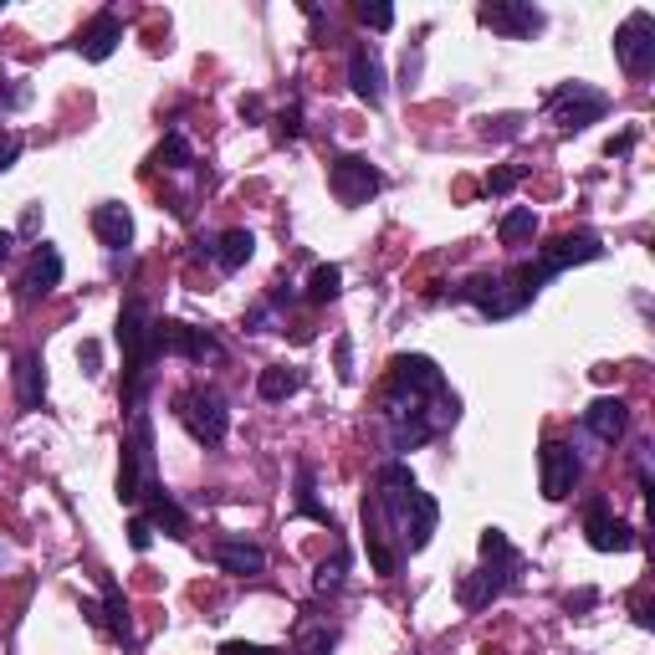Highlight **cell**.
Segmentation results:
<instances>
[{
  "mask_svg": "<svg viewBox=\"0 0 655 655\" xmlns=\"http://www.w3.org/2000/svg\"><path fill=\"white\" fill-rule=\"evenodd\" d=\"M241 118H252V123H262V118H267V102L256 98V93H252V98H241Z\"/></svg>",
  "mask_w": 655,
  "mask_h": 655,
  "instance_id": "obj_43",
  "label": "cell"
},
{
  "mask_svg": "<svg viewBox=\"0 0 655 655\" xmlns=\"http://www.w3.org/2000/svg\"><path fill=\"white\" fill-rule=\"evenodd\" d=\"M605 256V241L594 231H573V235H558L554 246H543L538 262L548 277H558V271H569V267H584V262H599Z\"/></svg>",
  "mask_w": 655,
  "mask_h": 655,
  "instance_id": "obj_15",
  "label": "cell"
},
{
  "mask_svg": "<svg viewBox=\"0 0 655 655\" xmlns=\"http://www.w3.org/2000/svg\"><path fill=\"white\" fill-rule=\"evenodd\" d=\"M154 165H159V169H174V174H180V169H190V165H195V149H190V138L180 134V129H174V134H165V138H159V149H154Z\"/></svg>",
  "mask_w": 655,
  "mask_h": 655,
  "instance_id": "obj_27",
  "label": "cell"
},
{
  "mask_svg": "<svg viewBox=\"0 0 655 655\" xmlns=\"http://www.w3.org/2000/svg\"><path fill=\"white\" fill-rule=\"evenodd\" d=\"M538 471H543V497H548V502H563V497L579 487V476H584V466H579V456H573L569 440H543Z\"/></svg>",
  "mask_w": 655,
  "mask_h": 655,
  "instance_id": "obj_13",
  "label": "cell"
},
{
  "mask_svg": "<svg viewBox=\"0 0 655 655\" xmlns=\"http://www.w3.org/2000/svg\"><path fill=\"white\" fill-rule=\"evenodd\" d=\"M93 231H98V241L108 246V252H123L129 241H134V216H129V205H98L93 210Z\"/></svg>",
  "mask_w": 655,
  "mask_h": 655,
  "instance_id": "obj_23",
  "label": "cell"
},
{
  "mask_svg": "<svg viewBox=\"0 0 655 655\" xmlns=\"http://www.w3.org/2000/svg\"><path fill=\"white\" fill-rule=\"evenodd\" d=\"M615 62H620L630 77H651V68H655V16L651 11L624 16V26L615 32Z\"/></svg>",
  "mask_w": 655,
  "mask_h": 655,
  "instance_id": "obj_10",
  "label": "cell"
},
{
  "mask_svg": "<svg viewBox=\"0 0 655 655\" xmlns=\"http://www.w3.org/2000/svg\"><path fill=\"white\" fill-rule=\"evenodd\" d=\"M118 41H123V21H118V11H98V16L87 21V32L77 36V51H83L87 62H108L118 51Z\"/></svg>",
  "mask_w": 655,
  "mask_h": 655,
  "instance_id": "obj_19",
  "label": "cell"
},
{
  "mask_svg": "<svg viewBox=\"0 0 655 655\" xmlns=\"http://www.w3.org/2000/svg\"><path fill=\"white\" fill-rule=\"evenodd\" d=\"M277 123H282V129H277V138H298V134H303V113H298V108H292V113H282Z\"/></svg>",
  "mask_w": 655,
  "mask_h": 655,
  "instance_id": "obj_41",
  "label": "cell"
},
{
  "mask_svg": "<svg viewBox=\"0 0 655 655\" xmlns=\"http://www.w3.org/2000/svg\"><path fill=\"white\" fill-rule=\"evenodd\" d=\"M77 359L87 364V374H98V343H83V353H77Z\"/></svg>",
  "mask_w": 655,
  "mask_h": 655,
  "instance_id": "obj_46",
  "label": "cell"
},
{
  "mask_svg": "<svg viewBox=\"0 0 655 655\" xmlns=\"http://www.w3.org/2000/svg\"><path fill=\"white\" fill-rule=\"evenodd\" d=\"M456 303H471L482 318H512L518 313V303H512V292H507L502 271H482V277H466V282L451 287Z\"/></svg>",
  "mask_w": 655,
  "mask_h": 655,
  "instance_id": "obj_14",
  "label": "cell"
},
{
  "mask_svg": "<svg viewBox=\"0 0 655 655\" xmlns=\"http://www.w3.org/2000/svg\"><path fill=\"white\" fill-rule=\"evenodd\" d=\"M584 430L594 440H605V446H615V440L630 430V404L620 400V395H599V400L584 410Z\"/></svg>",
  "mask_w": 655,
  "mask_h": 655,
  "instance_id": "obj_17",
  "label": "cell"
},
{
  "mask_svg": "<svg viewBox=\"0 0 655 655\" xmlns=\"http://www.w3.org/2000/svg\"><path fill=\"white\" fill-rule=\"evenodd\" d=\"M630 144H635V134H620L615 144H609V154H630Z\"/></svg>",
  "mask_w": 655,
  "mask_h": 655,
  "instance_id": "obj_49",
  "label": "cell"
},
{
  "mask_svg": "<svg viewBox=\"0 0 655 655\" xmlns=\"http://www.w3.org/2000/svg\"><path fill=\"white\" fill-rule=\"evenodd\" d=\"M343 579H349V548H333V558H323L318 573H313V589L318 594H338Z\"/></svg>",
  "mask_w": 655,
  "mask_h": 655,
  "instance_id": "obj_29",
  "label": "cell"
},
{
  "mask_svg": "<svg viewBox=\"0 0 655 655\" xmlns=\"http://www.w3.org/2000/svg\"><path fill=\"white\" fill-rule=\"evenodd\" d=\"M359 21H364L369 32H389V26H395V5H369V0H364V5H359Z\"/></svg>",
  "mask_w": 655,
  "mask_h": 655,
  "instance_id": "obj_34",
  "label": "cell"
},
{
  "mask_svg": "<svg viewBox=\"0 0 655 655\" xmlns=\"http://www.w3.org/2000/svg\"><path fill=\"white\" fill-rule=\"evenodd\" d=\"M220 655H277V651H267V645H252V640H226V645H220Z\"/></svg>",
  "mask_w": 655,
  "mask_h": 655,
  "instance_id": "obj_38",
  "label": "cell"
},
{
  "mask_svg": "<svg viewBox=\"0 0 655 655\" xmlns=\"http://www.w3.org/2000/svg\"><path fill=\"white\" fill-rule=\"evenodd\" d=\"M369 502L379 507V518H385V527L395 533V543L404 548V558L421 554L425 543H430V533H436V522H440L436 497H430V492H421V482L410 476V466H404V461H389V466H379Z\"/></svg>",
  "mask_w": 655,
  "mask_h": 655,
  "instance_id": "obj_1",
  "label": "cell"
},
{
  "mask_svg": "<svg viewBox=\"0 0 655 655\" xmlns=\"http://www.w3.org/2000/svg\"><path fill=\"white\" fill-rule=\"evenodd\" d=\"M635 624L640 630H651V599H635Z\"/></svg>",
  "mask_w": 655,
  "mask_h": 655,
  "instance_id": "obj_47",
  "label": "cell"
},
{
  "mask_svg": "<svg viewBox=\"0 0 655 655\" xmlns=\"http://www.w3.org/2000/svg\"><path fill=\"white\" fill-rule=\"evenodd\" d=\"M174 415L185 421V430L201 446H220L226 430H231V410H226V395L220 389H185L180 400H174Z\"/></svg>",
  "mask_w": 655,
  "mask_h": 655,
  "instance_id": "obj_6",
  "label": "cell"
},
{
  "mask_svg": "<svg viewBox=\"0 0 655 655\" xmlns=\"http://www.w3.org/2000/svg\"><path fill=\"white\" fill-rule=\"evenodd\" d=\"M518 569H522V558H518V548L507 543V533L502 527H487V533H482V569L461 584V605L482 609V605H492V599H502L507 589H512V579H518Z\"/></svg>",
  "mask_w": 655,
  "mask_h": 655,
  "instance_id": "obj_3",
  "label": "cell"
},
{
  "mask_svg": "<svg viewBox=\"0 0 655 655\" xmlns=\"http://www.w3.org/2000/svg\"><path fill=\"white\" fill-rule=\"evenodd\" d=\"M154 482V421L138 410L134 415V436L123 446V466H118V502H138Z\"/></svg>",
  "mask_w": 655,
  "mask_h": 655,
  "instance_id": "obj_5",
  "label": "cell"
},
{
  "mask_svg": "<svg viewBox=\"0 0 655 655\" xmlns=\"http://www.w3.org/2000/svg\"><path fill=\"white\" fill-rule=\"evenodd\" d=\"M16 154H21V138L16 134H0V169L16 165Z\"/></svg>",
  "mask_w": 655,
  "mask_h": 655,
  "instance_id": "obj_40",
  "label": "cell"
},
{
  "mask_svg": "<svg viewBox=\"0 0 655 655\" xmlns=\"http://www.w3.org/2000/svg\"><path fill=\"white\" fill-rule=\"evenodd\" d=\"M594 599H599L594 589H579V594H569V609H594Z\"/></svg>",
  "mask_w": 655,
  "mask_h": 655,
  "instance_id": "obj_45",
  "label": "cell"
},
{
  "mask_svg": "<svg viewBox=\"0 0 655 655\" xmlns=\"http://www.w3.org/2000/svg\"><path fill=\"white\" fill-rule=\"evenodd\" d=\"M349 83H353V93H359V98L369 102V108H379V102H385V68H379V57H374L369 41L349 51Z\"/></svg>",
  "mask_w": 655,
  "mask_h": 655,
  "instance_id": "obj_18",
  "label": "cell"
},
{
  "mask_svg": "<svg viewBox=\"0 0 655 655\" xmlns=\"http://www.w3.org/2000/svg\"><path fill=\"white\" fill-rule=\"evenodd\" d=\"M338 374L353 379V343H349V338H338Z\"/></svg>",
  "mask_w": 655,
  "mask_h": 655,
  "instance_id": "obj_42",
  "label": "cell"
},
{
  "mask_svg": "<svg viewBox=\"0 0 655 655\" xmlns=\"http://www.w3.org/2000/svg\"><path fill=\"white\" fill-rule=\"evenodd\" d=\"M476 21L497 36H512V41H527V36H538L543 26H548V16H543L533 0H482V5H476Z\"/></svg>",
  "mask_w": 655,
  "mask_h": 655,
  "instance_id": "obj_9",
  "label": "cell"
},
{
  "mask_svg": "<svg viewBox=\"0 0 655 655\" xmlns=\"http://www.w3.org/2000/svg\"><path fill=\"white\" fill-rule=\"evenodd\" d=\"M252 256H256V235L246 231V226H235V231L216 235V256H210V262H216L220 271H241Z\"/></svg>",
  "mask_w": 655,
  "mask_h": 655,
  "instance_id": "obj_24",
  "label": "cell"
},
{
  "mask_svg": "<svg viewBox=\"0 0 655 655\" xmlns=\"http://www.w3.org/2000/svg\"><path fill=\"white\" fill-rule=\"evenodd\" d=\"M83 615H87L93 624H108V630H113V640L134 645V620H129V599L118 594L113 579L102 584V605H83Z\"/></svg>",
  "mask_w": 655,
  "mask_h": 655,
  "instance_id": "obj_20",
  "label": "cell"
},
{
  "mask_svg": "<svg viewBox=\"0 0 655 655\" xmlns=\"http://www.w3.org/2000/svg\"><path fill=\"white\" fill-rule=\"evenodd\" d=\"M584 538L594 554H630V548H635V527L609 512V497H589L584 502Z\"/></svg>",
  "mask_w": 655,
  "mask_h": 655,
  "instance_id": "obj_11",
  "label": "cell"
},
{
  "mask_svg": "<svg viewBox=\"0 0 655 655\" xmlns=\"http://www.w3.org/2000/svg\"><path fill=\"white\" fill-rule=\"evenodd\" d=\"M118 349H123V400L138 404L144 400V389H149L154 379V359H159V349H154V318H149V307L144 303H129L123 313H118Z\"/></svg>",
  "mask_w": 655,
  "mask_h": 655,
  "instance_id": "obj_2",
  "label": "cell"
},
{
  "mask_svg": "<svg viewBox=\"0 0 655 655\" xmlns=\"http://www.w3.org/2000/svg\"><path fill=\"white\" fill-rule=\"evenodd\" d=\"M271 318H277L271 303H256L252 313H246V328H252V333H271Z\"/></svg>",
  "mask_w": 655,
  "mask_h": 655,
  "instance_id": "obj_37",
  "label": "cell"
},
{
  "mask_svg": "<svg viewBox=\"0 0 655 655\" xmlns=\"http://www.w3.org/2000/svg\"><path fill=\"white\" fill-rule=\"evenodd\" d=\"M129 543H134V554H149L154 522H149V518H134V522H129Z\"/></svg>",
  "mask_w": 655,
  "mask_h": 655,
  "instance_id": "obj_35",
  "label": "cell"
},
{
  "mask_svg": "<svg viewBox=\"0 0 655 655\" xmlns=\"http://www.w3.org/2000/svg\"><path fill=\"white\" fill-rule=\"evenodd\" d=\"M47 364H41V353H21L16 359V389H21V404L26 410H41V400H47Z\"/></svg>",
  "mask_w": 655,
  "mask_h": 655,
  "instance_id": "obj_25",
  "label": "cell"
},
{
  "mask_svg": "<svg viewBox=\"0 0 655 655\" xmlns=\"http://www.w3.org/2000/svg\"><path fill=\"white\" fill-rule=\"evenodd\" d=\"M389 389L415 395V400H440V395H446V374H440V364L425 359V353H400V359L389 364Z\"/></svg>",
  "mask_w": 655,
  "mask_h": 655,
  "instance_id": "obj_12",
  "label": "cell"
},
{
  "mask_svg": "<svg viewBox=\"0 0 655 655\" xmlns=\"http://www.w3.org/2000/svg\"><path fill=\"white\" fill-rule=\"evenodd\" d=\"M338 292H343V271H338L333 262L313 267V277H307V303H333Z\"/></svg>",
  "mask_w": 655,
  "mask_h": 655,
  "instance_id": "obj_30",
  "label": "cell"
},
{
  "mask_svg": "<svg viewBox=\"0 0 655 655\" xmlns=\"http://www.w3.org/2000/svg\"><path fill=\"white\" fill-rule=\"evenodd\" d=\"M144 497H149V512H144V518L154 522V533H165V538H190V512L174 502L165 487H149Z\"/></svg>",
  "mask_w": 655,
  "mask_h": 655,
  "instance_id": "obj_21",
  "label": "cell"
},
{
  "mask_svg": "<svg viewBox=\"0 0 655 655\" xmlns=\"http://www.w3.org/2000/svg\"><path fill=\"white\" fill-rule=\"evenodd\" d=\"M216 563L226 573H241V579H256V573H267V554L246 538H220L216 543Z\"/></svg>",
  "mask_w": 655,
  "mask_h": 655,
  "instance_id": "obj_22",
  "label": "cell"
},
{
  "mask_svg": "<svg viewBox=\"0 0 655 655\" xmlns=\"http://www.w3.org/2000/svg\"><path fill=\"white\" fill-rule=\"evenodd\" d=\"M609 113V93L594 83H558L548 93V118L558 123V134H584L589 123H599Z\"/></svg>",
  "mask_w": 655,
  "mask_h": 655,
  "instance_id": "obj_4",
  "label": "cell"
},
{
  "mask_svg": "<svg viewBox=\"0 0 655 655\" xmlns=\"http://www.w3.org/2000/svg\"><path fill=\"white\" fill-rule=\"evenodd\" d=\"M154 349H159V359H190V364H205V359H226V349H220L216 333H205V328H190V323L180 318H159L154 323Z\"/></svg>",
  "mask_w": 655,
  "mask_h": 655,
  "instance_id": "obj_7",
  "label": "cell"
},
{
  "mask_svg": "<svg viewBox=\"0 0 655 655\" xmlns=\"http://www.w3.org/2000/svg\"><path fill=\"white\" fill-rule=\"evenodd\" d=\"M333 630L328 624H303V635H298V655H328L333 651Z\"/></svg>",
  "mask_w": 655,
  "mask_h": 655,
  "instance_id": "obj_32",
  "label": "cell"
},
{
  "mask_svg": "<svg viewBox=\"0 0 655 655\" xmlns=\"http://www.w3.org/2000/svg\"><path fill=\"white\" fill-rule=\"evenodd\" d=\"M497 235H502V246H518V241H527V235H538V216H533V205L507 210L502 226H497Z\"/></svg>",
  "mask_w": 655,
  "mask_h": 655,
  "instance_id": "obj_28",
  "label": "cell"
},
{
  "mask_svg": "<svg viewBox=\"0 0 655 655\" xmlns=\"http://www.w3.org/2000/svg\"><path fill=\"white\" fill-rule=\"evenodd\" d=\"M62 287V252L57 246H36L32 262H26V277H21V303H36Z\"/></svg>",
  "mask_w": 655,
  "mask_h": 655,
  "instance_id": "obj_16",
  "label": "cell"
},
{
  "mask_svg": "<svg viewBox=\"0 0 655 655\" xmlns=\"http://www.w3.org/2000/svg\"><path fill=\"white\" fill-rule=\"evenodd\" d=\"M518 134H522V118L518 113L497 118V129H487V138H518Z\"/></svg>",
  "mask_w": 655,
  "mask_h": 655,
  "instance_id": "obj_39",
  "label": "cell"
},
{
  "mask_svg": "<svg viewBox=\"0 0 655 655\" xmlns=\"http://www.w3.org/2000/svg\"><path fill=\"white\" fill-rule=\"evenodd\" d=\"M415 77H421V47L404 51V87H415Z\"/></svg>",
  "mask_w": 655,
  "mask_h": 655,
  "instance_id": "obj_44",
  "label": "cell"
},
{
  "mask_svg": "<svg viewBox=\"0 0 655 655\" xmlns=\"http://www.w3.org/2000/svg\"><path fill=\"white\" fill-rule=\"evenodd\" d=\"M303 389V369H292V364H271V369H262V379H256V395L262 400H287V395H298Z\"/></svg>",
  "mask_w": 655,
  "mask_h": 655,
  "instance_id": "obj_26",
  "label": "cell"
},
{
  "mask_svg": "<svg viewBox=\"0 0 655 655\" xmlns=\"http://www.w3.org/2000/svg\"><path fill=\"white\" fill-rule=\"evenodd\" d=\"M522 180V165H507V169H492L487 174V195H512Z\"/></svg>",
  "mask_w": 655,
  "mask_h": 655,
  "instance_id": "obj_33",
  "label": "cell"
},
{
  "mask_svg": "<svg viewBox=\"0 0 655 655\" xmlns=\"http://www.w3.org/2000/svg\"><path fill=\"white\" fill-rule=\"evenodd\" d=\"M21 102H26V87H16V83H5V77H0V118L16 113Z\"/></svg>",
  "mask_w": 655,
  "mask_h": 655,
  "instance_id": "obj_36",
  "label": "cell"
},
{
  "mask_svg": "<svg viewBox=\"0 0 655 655\" xmlns=\"http://www.w3.org/2000/svg\"><path fill=\"white\" fill-rule=\"evenodd\" d=\"M298 512L313 522H323V527H333V512L313 497V466H298Z\"/></svg>",
  "mask_w": 655,
  "mask_h": 655,
  "instance_id": "obj_31",
  "label": "cell"
},
{
  "mask_svg": "<svg viewBox=\"0 0 655 655\" xmlns=\"http://www.w3.org/2000/svg\"><path fill=\"white\" fill-rule=\"evenodd\" d=\"M379 169L364 159V154H338L333 165H328V190H333L338 205H369L379 195Z\"/></svg>",
  "mask_w": 655,
  "mask_h": 655,
  "instance_id": "obj_8",
  "label": "cell"
},
{
  "mask_svg": "<svg viewBox=\"0 0 655 655\" xmlns=\"http://www.w3.org/2000/svg\"><path fill=\"white\" fill-rule=\"evenodd\" d=\"M11 246H16V235H11V231H0V267L11 262Z\"/></svg>",
  "mask_w": 655,
  "mask_h": 655,
  "instance_id": "obj_48",
  "label": "cell"
}]
</instances>
